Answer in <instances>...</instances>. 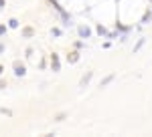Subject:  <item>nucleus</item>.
<instances>
[{
    "label": "nucleus",
    "instance_id": "f257e3e1",
    "mask_svg": "<svg viewBox=\"0 0 152 137\" xmlns=\"http://www.w3.org/2000/svg\"><path fill=\"white\" fill-rule=\"evenodd\" d=\"M51 67H53V71H55V73H59L61 65H59V57H57V55H51Z\"/></svg>",
    "mask_w": 152,
    "mask_h": 137
},
{
    "label": "nucleus",
    "instance_id": "f03ea898",
    "mask_svg": "<svg viewBox=\"0 0 152 137\" xmlns=\"http://www.w3.org/2000/svg\"><path fill=\"white\" fill-rule=\"evenodd\" d=\"M24 73H26V68L16 63V65H14V75H16V77H24Z\"/></svg>",
    "mask_w": 152,
    "mask_h": 137
},
{
    "label": "nucleus",
    "instance_id": "7ed1b4c3",
    "mask_svg": "<svg viewBox=\"0 0 152 137\" xmlns=\"http://www.w3.org/2000/svg\"><path fill=\"white\" fill-rule=\"evenodd\" d=\"M79 36H83V38H89V36H91V30H89L87 26H79Z\"/></svg>",
    "mask_w": 152,
    "mask_h": 137
},
{
    "label": "nucleus",
    "instance_id": "20e7f679",
    "mask_svg": "<svg viewBox=\"0 0 152 137\" xmlns=\"http://www.w3.org/2000/svg\"><path fill=\"white\" fill-rule=\"evenodd\" d=\"M33 34H35V30H33L31 26H26V28H24V30H23V36H26V38H31Z\"/></svg>",
    "mask_w": 152,
    "mask_h": 137
},
{
    "label": "nucleus",
    "instance_id": "39448f33",
    "mask_svg": "<svg viewBox=\"0 0 152 137\" xmlns=\"http://www.w3.org/2000/svg\"><path fill=\"white\" fill-rule=\"evenodd\" d=\"M67 61H69V63H77V61H79V53H71L69 57H67Z\"/></svg>",
    "mask_w": 152,
    "mask_h": 137
},
{
    "label": "nucleus",
    "instance_id": "423d86ee",
    "mask_svg": "<svg viewBox=\"0 0 152 137\" xmlns=\"http://www.w3.org/2000/svg\"><path fill=\"white\" fill-rule=\"evenodd\" d=\"M112 81H114V75H107V77H105V79L102 81V85H99V87H105V85H110Z\"/></svg>",
    "mask_w": 152,
    "mask_h": 137
},
{
    "label": "nucleus",
    "instance_id": "0eeeda50",
    "mask_svg": "<svg viewBox=\"0 0 152 137\" xmlns=\"http://www.w3.org/2000/svg\"><path fill=\"white\" fill-rule=\"evenodd\" d=\"M89 79H91V73H87V75H85V77L81 79V87H85V85L89 83Z\"/></svg>",
    "mask_w": 152,
    "mask_h": 137
},
{
    "label": "nucleus",
    "instance_id": "6e6552de",
    "mask_svg": "<svg viewBox=\"0 0 152 137\" xmlns=\"http://www.w3.org/2000/svg\"><path fill=\"white\" fill-rule=\"evenodd\" d=\"M8 26H10V28H16V26H18V20H16V18H10V20H8Z\"/></svg>",
    "mask_w": 152,
    "mask_h": 137
},
{
    "label": "nucleus",
    "instance_id": "1a4fd4ad",
    "mask_svg": "<svg viewBox=\"0 0 152 137\" xmlns=\"http://www.w3.org/2000/svg\"><path fill=\"white\" fill-rule=\"evenodd\" d=\"M144 45V38H140V40H138V45L134 46V53H136V50H140V46Z\"/></svg>",
    "mask_w": 152,
    "mask_h": 137
},
{
    "label": "nucleus",
    "instance_id": "9d476101",
    "mask_svg": "<svg viewBox=\"0 0 152 137\" xmlns=\"http://www.w3.org/2000/svg\"><path fill=\"white\" fill-rule=\"evenodd\" d=\"M97 34H102V36H104V34H107V32H105V28H104V26H102V24L97 26Z\"/></svg>",
    "mask_w": 152,
    "mask_h": 137
},
{
    "label": "nucleus",
    "instance_id": "9b49d317",
    "mask_svg": "<svg viewBox=\"0 0 152 137\" xmlns=\"http://www.w3.org/2000/svg\"><path fill=\"white\" fill-rule=\"evenodd\" d=\"M65 117H67V113H59V115H57V121H63Z\"/></svg>",
    "mask_w": 152,
    "mask_h": 137
},
{
    "label": "nucleus",
    "instance_id": "f8f14e48",
    "mask_svg": "<svg viewBox=\"0 0 152 137\" xmlns=\"http://www.w3.org/2000/svg\"><path fill=\"white\" fill-rule=\"evenodd\" d=\"M4 32H6V26H4V24H0V36H2Z\"/></svg>",
    "mask_w": 152,
    "mask_h": 137
},
{
    "label": "nucleus",
    "instance_id": "ddd939ff",
    "mask_svg": "<svg viewBox=\"0 0 152 137\" xmlns=\"http://www.w3.org/2000/svg\"><path fill=\"white\" fill-rule=\"evenodd\" d=\"M4 6H6V0H0V10H2Z\"/></svg>",
    "mask_w": 152,
    "mask_h": 137
},
{
    "label": "nucleus",
    "instance_id": "4468645a",
    "mask_svg": "<svg viewBox=\"0 0 152 137\" xmlns=\"http://www.w3.org/2000/svg\"><path fill=\"white\" fill-rule=\"evenodd\" d=\"M4 87H6V83H4V81L0 79V89H4Z\"/></svg>",
    "mask_w": 152,
    "mask_h": 137
},
{
    "label": "nucleus",
    "instance_id": "2eb2a0df",
    "mask_svg": "<svg viewBox=\"0 0 152 137\" xmlns=\"http://www.w3.org/2000/svg\"><path fill=\"white\" fill-rule=\"evenodd\" d=\"M2 53H4V45L0 43V55H2Z\"/></svg>",
    "mask_w": 152,
    "mask_h": 137
}]
</instances>
